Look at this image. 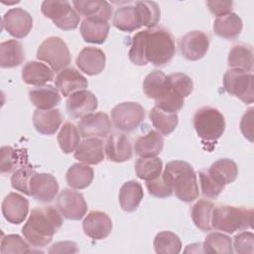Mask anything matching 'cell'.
<instances>
[{
  "mask_svg": "<svg viewBox=\"0 0 254 254\" xmlns=\"http://www.w3.org/2000/svg\"><path fill=\"white\" fill-rule=\"evenodd\" d=\"M75 11L82 16H100L109 20L112 16L111 5L102 0H74L72 1Z\"/></svg>",
  "mask_w": 254,
  "mask_h": 254,
  "instance_id": "cell-33",
  "label": "cell"
},
{
  "mask_svg": "<svg viewBox=\"0 0 254 254\" xmlns=\"http://www.w3.org/2000/svg\"><path fill=\"white\" fill-rule=\"evenodd\" d=\"M98 107V101L95 95L85 89H81L70 94L66 99V110L70 117L82 118Z\"/></svg>",
  "mask_w": 254,
  "mask_h": 254,
  "instance_id": "cell-15",
  "label": "cell"
},
{
  "mask_svg": "<svg viewBox=\"0 0 254 254\" xmlns=\"http://www.w3.org/2000/svg\"><path fill=\"white\" fill-rule=\"evenodd\" d=\"M145 50L149 63L157 66L165 65L176 54L175 38L163 27L145 30Z\"/></svg>",
  "mask_w": 254,
  "mask_h": 254,
  "instance_id": "cell-3",
  "label": "cell"
},
{
  "mask_svg": "<svg viewBox=\"0 0 254 254\" xmlns=\"http://www.w3.org/2000/svg\"><path fill=\"white\" fill-rule=\"evenodd\" d=\"M35 173V170L31 166H23L16 169L11 176V185L13 189L27 195H31L30 180Z\"/></svg>",
  "mask_w": 254,
  "mask_h": 254,
  "instance_id": "cell-45",
  "label": "cell"
},
{
  "mask_svg": "<svg viewBox=\"0 0 254 254\" xmlns=\"http://www.w3.org/2000/svg\"><path fill=\"white\" fill-rule=\"evenodd\" d=\"M77 245L71 241H61L55 243L50 249L49 253H75L78 251Z\"/></svg>",
  "mask_w": 254,
  "mask_h": 254,
  "instance_id": "cell-54",
  "label": "cell"
},
{
  "mask_svg": "<svg viewBox=\"0 0 254 254\" xmlns=\"http://www.w3.org/2000/svg\"><path fill=\"white\" fill-rule=\"evenodd\" d=\"M202 248L205 253L231 254L233 252L231 238L220 232L208 234L202 244Z\"/></svg>",
  "mask_w": 254,
  "mask_h": 254,
  "instance_id": "cell-41",
  "label": "cell"
},
{
  "mask_svg": "<svg viewBox=\"0 0 254 254\" xmlns=\"http://www.w3.org/2000/svg\"><path fill=\"white\" fill-rule=\"evenodd\" d=\"M62 214L54 206H43L32 209L29 218L22 228V234L34 247L48 245L54 234L62 227Z\"/></svg>",
  "mask_w": 254,
  "mask_h": 254,
  "instance_id": "cell-1",
  "label": "cell"
},
{
  "mask_svg": "<svg viewBox=\"0 0 254 254\" xmlns=\"http://www.w3.org/2000/svg\"><path fill=\"white\" fill-rule=\"evenodd\" d=\"M149 117L153 126L165 136L174 132L179 123V117L177 113L166 112L156 106L151 109Z\"/></svg>",
  "mask_w": 254,
  "mask_h": 254,
  "instance_id": "cell-37",
  "label": "cell"
},
{
  "mask_svg": "<svg viewBox=\"0 0 254 254\" xmlns=\"http://www.w3.org/2000/svg\"><path fill=\"white\" fill-rule=\"evenodd\" d=\"M113 26L123 32H133L143 26L139 10L134 5L119 7L113 16Z\"/></svg>",
  "mask_w": 254,
  "mask_h": 254,
  "instance_id": "cell-24",
  "label": "cell"
},
{
  "mask_svg": "<svg viewBox=\"0 0 254 254\" xmlns=\"http://www.w3.org/2000/svg\"><path fill=\"white\" fill-rule=\"evenodd\" d=\"M253 107L249 108L240 121V130L243 136L250 142H253Z\"/></svg>",
  "mask_w": 254,
  "mask_h": 254,
  "instance_id": "cell-53",
  "label": "cell"
},
{
  "mask_svg": "<svg viewBox=\"0 0 254 254\" xmlns=\"http://www.w3.org/2000/svg\"><path fill=\"white\" fill-rule=\"evenodd\" d=\"M168 85L184 97L189 96L193 90L192 79L183 72H174L167 75Z\"/></svg>",
  "mask_w": 254,
  "mask_h": 254,
  "instance_id": "cell-47",
  "label": "cell"
},
{
  "mask_svg": "<svg viewBox=\"0 0 254 254\" xmlns=\"http://www.w3.org/2000/svg\"><path fill=\"white\" fill-rule=\"evenodd\" d=\"M184 103H185V97L179 94L178 92L174 91L168 85V92L163 97L155 101V104H156L155 106L166 112L177 113L183 108Z\"/></svg>",
  "mask_w": 254,
  "mask_h": 254,
  "instance_id": "cell-46",
  "label": "cell"
},
{
  "mask_svg": "<svg viewBox=\"0 0 254 254\" xmlns=\"http://www.w3.org/2000/svg\"><path fill=\"white\" fill-rule=\"evenodd\" d=\"M106 157L109 161L122 163L130 160L133 155L130 139L123 133H111L106 141L104 148Z\"/></svg>",
  "mask_w": 254,
  "mask_h": 254,
  "instance_id": "cell-18",
  "label": "cell"
},
{
  "mask_svg": "<svg viewBox=\"0 0 254 254\" xmlns=\"http://www.w3.org/2000/svg\"><path fill=\"white\" fill-rule=\"evenodd\" d=\"M223 87L230 95L239 98L246 104L254 100V77L252 72L230 68L223 75Z\"/></svg>",
  "mask_w": 254,
  "mask_h": 254,
  "instance_id": "cell-7",
  "label": "cell"
},
{
  "mask_svg": "<svg viewBox=\"0 0 254 254\" xmlns=\"http://www.w3.org/2000/svg\"><path fill=\"white\" fill-rule=\"evenodd\" d=\"M29 97L33 105L40 110L53 109L62 100L58 88L52 85H42L32 88L29 91Z\"/></svg>",
  "mask_w": 254,
  "mask_h": 254,
  "instance_id": "cell-27",
  "label": "cell"
},
{
  "mask_svg": "<svg viewBox=\"0 0 254 254\" xmlns=\"http://www.w3.org/2000/svg\"><path fill=\"white\" fill-rule=\"evenodd\" d=\"M198 177L201 192L208 198H216L226 186L223 179L210 168L199 171Z\"/></svg>",
  "mask_w": 254,
  "mask_h": 254,
  "instance_id": "cell-34",
  "label": "cell"
},
{
  "mask_svg": "<svg viewBox=\"0 0 254 254\" xmlns=\"http://www.w3.org/2000/svg\"><path fill=\"white\" fill-rule=\"evenodd\" d=\"M63 116L59 109L35 110L33 124L35 129L42 135H54L62 124Z\"/></svg>",
  "mask_w": 254,
  "mask_h": 254,
  "instance_id": "cell-23",
  "label": "cell"
},
{
  "mask_svg": "<svg viewBox=\"0 0 254 254\" xmlns=\"http://www.w3.org/2000/svg\"><path fill=\"white\" fill-rule=\"evenodd\" d=\"M57 206L61 214L69 220H79L87 211V204L83 195L69 189H64L60 192Z\"/></svg>",
  "mask_w": 254,
  "mask_h": 254,
  "instance_id": "cell-10",
  "label": "cell"
},
{
  "mask_svg": "<svg viewBox=\"0 0 254 254\" xmlns=\"http://www.w3.org/2000/svg\"><path fill=\"white\" fill-rule=\"evenodd\" d=\"M143 90L147 97L158 100L168 92L167 75L161 70H153L147 74L143 82Z\"/></svg>",
  "mask_w": 254,
  "mask_h": 254,
  "instance_id": "cell-35",
  "label": "cell"
},
{
  "mask_svg": "<svg viewBox=\"0 0 254 254\" xmlns=\"http://www.w3.org/2000/svg\"><path fill=\"white\" fill-rule=\"evenodd\" d=\"M29 211V201L17 192L8 193L2 201V213L5 219L12 224L22 223Z\"/></svg>",
  "mask_w": 254,
  "mask_h": 254,
  "instance_id": "cell-20",
  "label": "cell"
},
{
  "mask_svg": "<svg viewBox=\"0 0 254 254\" xmlns=\"http://www.w3.org/2000/svg\"><path fill=\"white\" fill-rule=\"evenodd\" d=\"M234 252L238 254L249 253L252 254L254 252V235L250 231H243L239 234L235 235L233 240Z\"/></svg>",
  "mask_w": 254,
  "mask_h": 254,
  "instance_id": "cell-51",
  "label": "cell"
},
{
  "mask_svg": "<svg viewBox=\"0 0 254 254\" xmlns=\"http://www.w3.org/2000/svg\"><path fill=\"white\" fill-rule=\"evenodd\" d=\"M216 172L225 182L226 185L233 183L238 176V168L235 162L230 159L223 158L215 161L209 167Z\"/></svg>",
  "mask_w": 254,
  "mask_h": 254,
  "instance_id": "cell-49",
  "label": "cell"
},
{
  "mask_svg": "<svg viewBox=\"0 0 254 254\" xmlns=\"http://www.w3.org/2000/svg\"><path fill=\"white\" fill-rule=\"evenodd\" d=\"M41 11L45 17L51 19L58 28L64 31L76 29L80 21L79 14L68 1L46 0L42 3Z\"/></svg>",
  "mask_w": 254,
  "mask_h": 254,
  "instance_id": "cell-8",
  "label": "cell"
},
{
  "mask_svg": "<svg viewBox=\"0 0 254 254\" xmlns=\"http://www.w3.org/2000/svg\"><path fill=\"white\" fill-rule=\"evenodd\" d=\"M80 136L79 130L74 124L70 122L64 123L58 135V142L62 151L65 154L75 151L80 143Z\"/></svg>",
  "mask_w": 254,
  "mask_h": 254,
  "instance_id": "cell-40",
  "label": "cell"
},
{
  "mask_svg": "<svg viewBox=\"0 0 254 254\" xmlns=\"http://www.w3.org/2000/svg\"><path fill=\"white\" fill-rule=\"evenodd\" d=\"M135 6L139 10L142 18L143 26L152 29L157 26L160 21V7L154 1H137Z\"/></svg>",
  "mask_w": 254,
  "mask_h": 254,
  "instance_id": "cell-42",
  "label": "cell"
},
{
  "mask_svg": "<svg viewBox=\"0 0 254 254\" xmlns=\"http://www.w3.org/2000/svg\"><path fill=\"white\" fill-rule=\"evenodd\" d=\"M145 118V109L137 102H122L111 110L113 125L120 131L131 132L135 130Z\"/></svg>",
  "mask_w": 254,
  "mask_h": 254,
  "instance_id": "cell-9",
  "label": "cell"
},
{
  "mask_svg": "<svg viewBox=\"0 0 254 254\" xmlns=\"http://www.w3.org/2000/svg\"><path fill=\"white\" fill-rule=\"evenodd\" d=\"M74 158L86 165H97L104 159L103 142L98 138H85L74 151Z\"/></svg>",
  "mask_w": 254,
  "mask_h": 254,
  "instance_id": "cell-22",
  "label": "cell"
},
{
  "mask_svg": "<svg viewBox=\"0 0 254 254\" xmlns=\"http://www.w3.org/2000/svg\"><path fill=\"white\" fill-rule=\"evenodd\" d=\"M253 50L250 46L239 43L234 45L228 54V65L231 68L252 71L253 69Z\"/></svg>",
  "mask_w": 254,
  "mask_h": 254,
  "instance_id": "cell-31",
  "label": "cell"
},
{
  "mask_svg": "<svg viewBox=\"0 0 254 254\" xmlns=\"http://www.w3.org/2000/svg\"><path fill=\"white\" fill-rule=\"evenodd\" d=\"M2 25L11 36L23 39L33 28V18L29 12L22 8H12L4 14Z\"/></svg>",
  "mask_w": 254,
  "mask_h": 254,
  "instance_id": "cell-12",
  "label": "cell"
},
{
  "mask_svg": "<svg viewBox=\"0 0 254 254\" xmlns=\"http://www.w3.org/2000/svg\"><path fill=\"white\" fill-rule=\"evenodd\" d=\"M19 156L17 150L10 146H3L0 150V172L2 175L15 171Z\"/></svg>",
  "mask_w": 254,
  "mask_h": 254,
  "instance_id": "cell-50",
  "label": "cell"
},
{
  "mask_svg": "<svg viewBox=\"0 0 254 254\" xmlns=\"http://www.w3.org/2000/svg\"><path fill=\"white\" fill-rule=\"evenodd\" d=\"M206 5L209 9V11L215 15L216 17L226 15L228 13H231L233 2L232 1H226V0H209L206 1Z\"/></svg>",
  "mask_w": 254,
  "mask_h": 254,
  "instance_id": "cell-52",
  "label": "cell"
},
{
  "mask_svg": "<svg viewBox=\"0 0 254 254\" xmlns=\"http://www.w3.org/2000/svg\"><path fill=\"white\" fill-rule=\"evenodd\" d=\"M214 208V204L207 199L197 200L191 207L190 214L194 225L201 231H210L211 226V214Z\"/></svg>",
  "mask_w": 254,
  "mask_h": 254,
  "instance_id": "cell-36",
  "label": "cell"
},
{
  "mask_svg": "<svg viewBox=\"0 0 254 254\" xmlns=\"http://www.w3.org/2000/svg\"><path fill=\"white\" fill-rule=\"evenodd\" d=\"M144 191L142 186L136 181H129L123 184L119 190V203L121 208L127 212L135 211L141 200Z\"/></svg>",
  "mask_w": 254,
  "mask_h": 254,
  "instance_id": "cell-30",
  "label": "cell"
},
{
  "mask_svg": "<svg viewBox=\"0 0 254 254\" xmlns=\"http://www.w3.org/2000/svg\"><path fill=\"white\" fill-rule=\"evenodd\" d=\"M59 191V184L56 178L47 173H35L30 180V192L40 202H51Z\"/></svg>",
  "mask_w": 254,
  "mask_h": 254,
  "instance_id": "cell-14",
  "label": "cell"
},
{
  "mask_svg": "<svg viewBox=\"0 0 254 254\" xmlns=\"http://www.w3.org/2000/svg\"><path fill=\"white\" fill-rule=\"evenodd\" d=\"M25 60L22 43L17 40H8L0 44V66L12 68L19 66Z\"/></svg>",
  "mask_w": 254,
  "mask_h": 254,
  "instance_id": "cell-29",
  "label": "cell"
},
{
  "mask_svg": "<svg viewBox=\"0 0 254 254\" xmlns=\"http://www.w3.org/2000/svg\"><path fill=\"white\" fill-rule=\"evenodd\" d=\"M22 78L30 85L42 86L54 79V70L41 62H28L22 68Z\"/></svg>",
  "mask_w": 254,
  "mask_h": 254,
  "instance_id": "cell-25",
  "label": "cell"
},
{
  "mask_svg": "<svg viewBox=\"0 0 254 254\" xmlns=\"http://www.w3.org/2000/svg\"><path fill=\"white\" fill-rule=\"evenodd\" d=\"M163 162L158 157H140L135 163V172L139 179L151 181L162 174Z\"/></svg>",
  "mask_w": 254,
  "mask_h": 254,
  "instance_id": "cell-38",
  "label": "cell"
},
{
  "mask_svg": "<svg viewBox=\"0 0 254 254\" xmlns=\"http://www.w3.org/2000/svg\"><path fill=\"white\" fill-rule=\"evenodd\" d=\"M84 233L93 240H102L112 231V220L109 215L100 210L90 211L82 222Z\"/></svg>",
  "mask_w": 254,
  "mask_h": 254,
  "instance_id": "cell-16",
  "label": "cell"
},
{
  "mask_svg": "<svg viewBox=\"0 0 254 254\" xmlns=\"http://www.w3.org/2000/svg\"><path fill=\"white\" fill-rule=\"evenodd\" d=\"M163 135L156 130H150L147 134L140 136L135 142V153L143 158L157 157L163 150Z\"/></svg>",
  "mask_w": 254,
  "mask_h": 254,
  "instance_id": "cell-28",
  "label": "cell"
},
{
  "mask_svg": "<svg viewBox=\"0 0 254 254\" xmlns=\"http://www.w3.org/2000/svg\"><path fill=\"white\" fill-rule=\"evenodd\" d=\"M146 188L151 195L159 198L169 197L174 192L172 183L165 172L156 179L147 181Z\"/></svg>",
  "mask_w": 254,
  "mask_h": 254,
  "instance_id": "cell-43",
  "label": "cell"
},
{
  "mask_svg": "<svg viewBox=\"0 0 254 254\" xmlns=\"http://www.w3.org/2000/svg\"><path fill=\"white\" fill-rule=\"evenodd\" d=\"M0 252L2 254L9 253H30L32 250L29 244L18 234H9L2 237Z\"/></svg>",
  "mask_w": 254,
  "mask_h": 254,
  "instance_id": "cell-48",
  "label": "cell"
},
{
  "mask_svg": "<svg viewBox=\"0 0 254 254\" xmlns=\"http://www.w3.org/2000/svg\"><path fill=\"white\" fill-rule=\"evenodd\" d=\"M242 27L243 23L241 18L232 12L216 17L213 22L214 33L218 37L226 40H234L238 38L242 31Z\"/></svg>",
  "mask_w": 254,
  "mask_h": 254,
  "instance_id": "cell-26",
  "label": "cell"
},
{
  "mask_svg": "<svg viewBox=\"0 0 254 254\" xmlns=\"http://www.w3.org/2000/svg\"><path fill=\"white\" fill-rule=\"evenodd\" d=\"M106 56L98 48L85 47L76 57L75 64L77 67L87 75L99 74L105 67Z\"/></svg>",
  "mask_w": 254,
  "mask_h": 254,
  "instance_id": "cell-17",
  "label": "cell"
},
{
  "mask_svg": "<svg viewBox=\"0 0 254 254\" xmlns=\"http://www.w3.org/2000/svg\"><path fill=\"white\" fill-rule=\"evenodd\" d=\"M169 177L176 196L185 202H191L199 195L195 172L185 161H171L164 171Z\"/></svg>",
  "mask_w": 254,
  "mask_h": 254,
  "instance_id": "cell-2",
  "label": "cell"
},
{
  "mask_svg": "<svg viewBox=\"0 0 254 254\" xmlns=\"http://www.w3.org/2000/svg\"><path fill=\"white\" fill-rule=\"evenodd\" d=\"M37 58L47 63L54 71H60L70 63L69 50L63 39L52 36L42 42L37 51Z\"/></svg>",
  "mask_w": 254,
  "mask_h": 254,
  "instance_id": "cell-6",
  "label": "cell"
},
{
  "mask_svg": "<svg viewBox=\"0 0 254 254\" xmlns=\"http://www.w3.org/2000/svg\"><path fill=\"white\" fill-rule=\"evenodd\" d=\"M209 42V37L204 32L190 31L180 40L181 54L189 61H198L207 53Z\"/></svg>",
  "mask_w": 254,
  "mask_h": 254,
  "instance_id": "cell-11",
  "label": "cell"
},
{
  "mask_svg": "<svg viewBox=\"0 0 254 254\" xmlns=\"http://www.w3.org/2000/svg\"><path fill=\"white\" fill-rule=\"evenodd\" d=\"M154 248L158 254H178L182 250V242L176 233L161 231L154 238Z\"/></svg>",
  "mask_w": 254,
  "mask_h": 254,
  "instance_id": "cell-39",
  "label": "cell"
},
{
  "mask_svg": "<svg viewBox=\"0 0 254 254\" xmlns=\"http://www.w3.org/2000/svg\"><path fill=\"white\" fill-rule=\"evenodd\" d=\"M77 128L84 138H105L111 131V121L104 112L90 113L80 118Z\"/></svg>",
  "mask_w": 254,
  "mask_h": 254,
  "instance_id": "cell-13",
  "label": "cell"
},
{
  "mask_svg": "<svg viewBox=\"0 0 254 254\" xmlns=\"http://www.w3.org/2000/svg\"><path fill=\"white\" fill-rule=\"evenodd\" d=\"M129 60L135 65H146L148 61L146 59L145 50V30L136 33L131 42V47L128 53Z\"/></svg>",
  "mask_w": 254,
  "mask_h": 254,
  "instance_id": "cell-44",
  "label": "cell"
},
{
  "mask_svg": "<svg viewBox=\"0 0 254 254\" xmlns=\"http://www.w3.org/2000/svg\"><path fill=\"white\" fill-rule=\"evenodd\" d=\"M93 177V169L80 163L71 165L65 174L67 185L74 190H82L87 188L92 183Z\"/></svg>",
  "mask_w": 254,
  "mask_h": 254,
  "instance_id": "cell-32",
  "label": "cell"
},
{
  "mask_svg": "<svg viewBox=\"0 0 254 254\" xmlns=\"http://www.w3.org/2000/svg\"><path fill=\"white\" fill-rule=\"evenodd\" d=\"M87 79L75 68L65 67L56 76L55 85L64 96H69L75 91L87 87Z\"/></svg>",
  "mask_w": 254,
  "mask_h": 254,
  "instance_id": "cell-21",
  "label": "cell"
},
{
  "mask_svg": "<svg viewBox=\"0 0 254 254\" xmlns=\"http://www.w3.org/2000/svg\"><path fill=\"white\" fill-rule=\"evenodd\" d=\"M253 210L241 206L219 205L213 208L211 226L216 230L234 233L252 227Z\"/></svg>",
  "mask_w": 254,
  "mask_h": 254,
  "instance_id": "cell-4",
  "label": "cell"
},
{
  "mask_svg": "<svg viewBox=\"0 0 254 254\" xmlns=\"http://www.w3.org/2000/svg\"><path fill=\"white\" fill-rule=\"evenodd\" d=\"M193 127L202 140L216 141L224 133L225 119L218 109L202 106L193 115Z\"/></svg>",
  "mask_w": 254,
  "mask_h": 254,
  "instance_id": "cell-5",
  "label": "cell"
},
{
  "mask_svg": "<svg viewBox=\"0 0 254 254\" xmlns=\"http://www.w3.org/2000/svg\"><path fill=\"white\" fill-rule=\"evenodd\" d=\"M109 28L108 20L103 17H85L80 24V34L86 43L103 44L107 39Z\"/></svg>",
  "mask_w": 254,
  "mask_h": 254,
  "instance_id": "cell-19",
  "label": "cell"
}]
</instances>
